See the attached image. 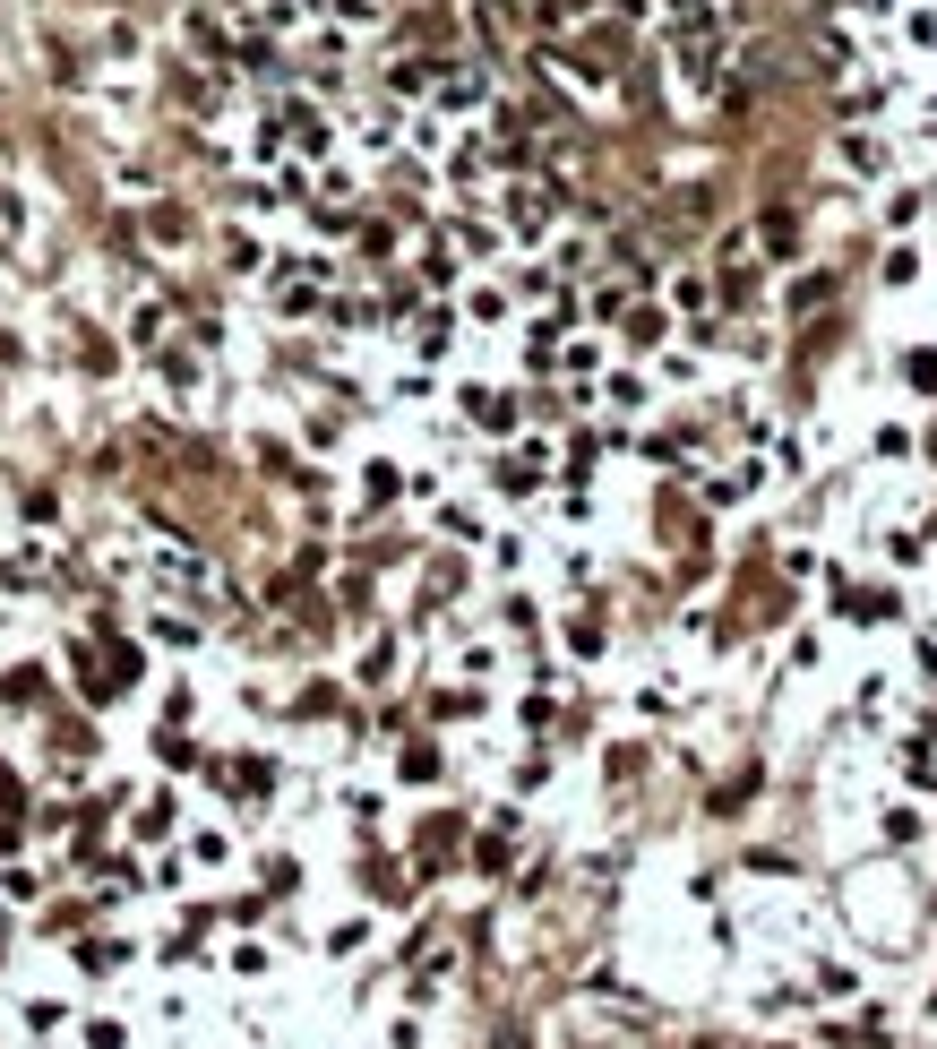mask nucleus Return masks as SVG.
<instances>
[{
  "label": "nucleus",
  "mask_w": 937,
  "mask_h": 1049,
  "mask_svg": "<svg viewBox=\"0 0 937 1049\" xmlns=\"http://www.w3.org/2000/svg\"><path fill=\"white\" fill-rule=\"evenodd\" d=\"M671 18H680L688 35H697V26H705V0H671Z\"/></svg>",
  "instance_id": "1"
}]
</instances>
